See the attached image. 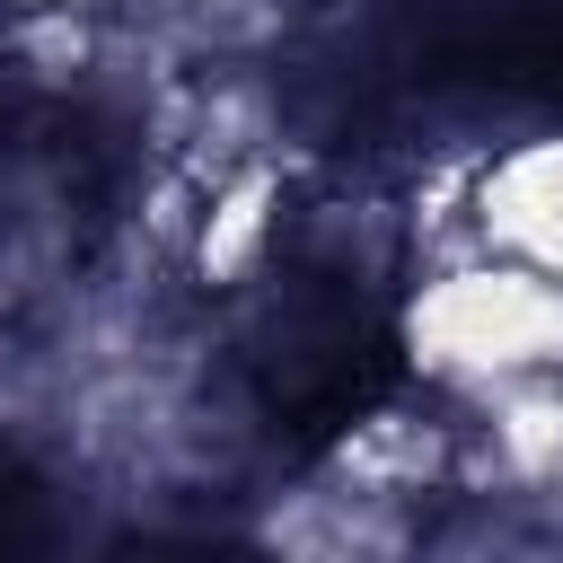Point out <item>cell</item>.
Returning <instances> with one entry per match:
<instances>
[{"label": "cell", "instance_id": "6da1fadb", "mask_svg": "<svg viewBox=\"0 0 563 563\" xmlns=\"http://www.w3.org/2000/svg\"><path fill=\"white\" fill-rule=\"evenodd\" d=\"M405 352H413L422 378L475 387V396L545 378L563 361V282H545L510 255L431 273L405 308Z\"/></svg>", "mask_w": 563, "mask_h": 563}, {"label": "cell", "instance_id": "7a4b0ae2", "mask_svg": "<svg viewBox=\"0 0 563 563\" xmlns=\"http://www.w3.org/2000/svg\"><path fill=\"white\" fill-rule=\"evenodd\" d=\"M475 238L563 282V141H519L475 176Z\"/></svg>", "mask_w": 563, "mask_h": 563}, {"label": "cell", "instance_id": "3957f363", "mask_svg": "<svg viewBox=\"0 0 563 563\" xmlns=\"http://www.w3.org/2000/svg\"><path fill=\"white\" fill-rule=\"evenodd\" d=\"M457 440L422 413H369L352 422V440L334 449V475L352 484V501H405V493H431L449 475Z\"/></svg>", "mask_w": 563, "mask_h": 563}]
</instances>
